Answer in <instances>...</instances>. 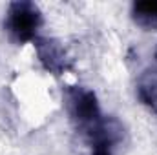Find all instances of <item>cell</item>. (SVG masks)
I'll list each match as a JSON object with an SVG mask.
<instances>
[{"label":"cell","instance_id":"obj_1","mask_svg":"<svg viewBox=\"0 0 157 155\" xmlns=\"http://www.w3.org/2000/svg\"><path fill=\"white\" fill-rule=\"evenodd\" d=\"M40 22V11L33 2H13L7 11L6 29L17 42H28L35 39Z\"/></svg>","mask_w":157,"mask_h":155},{"label":"cell","instance_id":"obj_3","mask_svg":"<svg viewBox=\"0 0 157 155\" xmlns=\"http://www.w3.org/2000/svg\"><path fill=\"white\" fill-rule=\"evenodd\" d=\"M37 49H39L40 60L44 62V66L49 71L60 73L66 68V53L59 46V42L48 40V39H39L37 40Z\"/></svg>","mask_w":157,"mask_h":155},{"label":"cell","instance_id":"obj_4","mask_svg":"<svg viewBox=\"0 0 157 155\" xmlns=\"http://www.w3.org/2000/svg\"><path fill=\"white\" fill-rule=\"evenodd\" d=\"M139 97L157 113V68L146 71L139 80Z\"/></svg>","mask_w":157,"mask_h":155},{"label":"cell","instance_id":"obj_2","mask_svg":"<svg viewBox=\"0 0 157 155\" xmlns=\"http://www.w3.org/2000/svg\"><path fill=\"white\" fill-rule=\"evenodd\" d=\"M70 104H71V113L78 120V124L90 131L95 124H99L102 119L99 113L97 99L91 91L86 89H73L70 95Z\"/></svg>","mask_w":157,"mask_h":155},{"label":"cell","instance_id":"obj_5","mask_svg":"<svg viewBox=\"0 0 157 155\" xmlns=\"http://www.w3.org/2000/svg\"><path fill=\"white\" fill-rule=\"evenodd\" d=\"M132 15L135 22L143 28H155L157 26V0H143L135 2L132 7Z\"/></svg>","mask_w":157,"mask_h":155}]
</instances>
